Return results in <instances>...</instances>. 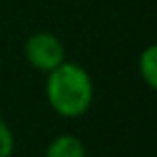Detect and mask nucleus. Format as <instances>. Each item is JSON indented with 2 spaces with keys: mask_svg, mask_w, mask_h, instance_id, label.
I'll return each instance as SVG.
<instances>
[{
  "mask_svg": "<svg viewBox=\"0 0 157 157\" xmlns=\"http://www.w3.org/2000/svg\"><path fill=\"white\" fill-rule=\"evenodd\" d=\"M46 96L56 113L64 117H78L92 105L94 84L82 66L62 62L58 68L48 72Z\"/></svg>",
  "mask_w": 157,
  "mask_h": 157,
  "instance_id": "obj_1",
  "label": "nucleus"
},
{
  "mask_svg": "<svg viewBox=\"0 0 157 157\" xmlns=\"http://www.w3.org/2000/svg\"><path fill=\"white\" fill-rule=\"evenodd\" d=\"M24 52H26V60L36 70H42V72H52L66 58L62 42L48 32H38V34L30 36Z\"/></svg>",
  "mask_w": 157,
  "mask_h": 157,
  "instance_id": "obj_2",
  "label": "nucleus"
},
{
  "mask_svg": "<svg viewBox=\"0 0 157 157\" xmlns=\"http://www.w3.org/2000/svg\"><path fill=\"white\" fill-rule=\"evenodd\" d=\"M46 157H86V147L76 135H58L48 145Z\"/></svg>",
  "mask_w": 157,
  "mask_h": 157,
  "instance_id": "obj_3",
  "label": "nucleus"
},
{
  "mask_svg": "<svg viewBox=\"0 0 157 157\" xmlns=\"http://www.w3.org/2000/svg\"><path fill=\"white\" fill-rule=\"evenodd\" d=\"M139 74L151 90L157 88V48L147 46L139 56Z\"/></svg>",
  "mask_w": 157,
  "mask_h": 157,
  "instance_id": "obj_4",
  "label": "nucleus"
},
{
  "mask_svg": "<svg viewBox=\"0 0 157 157\" xmlns=\"http://www.w3.org/2000/svg\"><path fill=\"white\" fill-rule=\"evenodd\" d=\"M12 151H14V135L0 117V157H10Z\"/></svg>",
  "mask_w": 157,
  "mask_h": 157,
  "instance_id": "obj_5",
  "label": "nucleus"
}]
</instances>
